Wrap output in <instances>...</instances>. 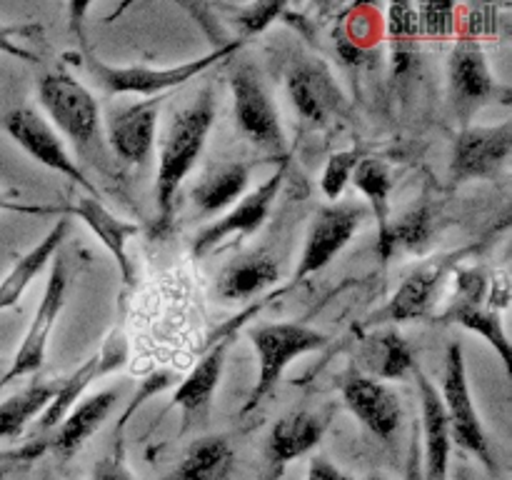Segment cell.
Instances as JSON below:
<instances>
[{"label": "cell", "mask_w": 512, "mask_h": 480, "mask_svg": "<svg viewBox=\"0 0 512 480\" xmlns=\"http://www.w3.org/2000/svg\"><path fill=\"white\" fill-rule=\"evenodd\" d=\"M213 125V90L205 88L198 100L180 110L165 128L163 140H160L158 173H155V233L158 235L170 228L180 185L203 155Z\"/></svg>", "instance_id": "obj_1"}, {"label": "cell", "mask_w": 512, "mask_h": 480, "mask_svg": "<svg viewBox=\"0 0 512 480\" xmlns=\"http://www.w3.org/2000/svg\"><path fill=\"white\" fill-rule=\"evenodd\" d=\"M245 45V40H225V43L215 45L205 55L195 60H185V63L170 65V68H153V65H110L100 60L98 55L83 45L80 53V63L90 73V78L110 95H143V98H158L165 90H173L185 85L188 80L198 78L208 68H213L220 60H228L238 53Z\"/></svg>", "instance_id": "obj_2"}, {"label": "cell", "mask_w": 512, "mask_h": 480, "mask_svg": "<svg viewBox=\"0 0 512 480\" xmlns=\"http://www.w3.org/2000/svg\"><path fill=\"white\" fill-rule=\"evenodd\" d=\"M38 100L58 133L73 143L78 155L103 153V135H100L98 100L80 80L65 70H50L38 80Z\"/></svg>", "instance_id": "obj_3"}, {"label": "cell", "mask_w": 512, "mask_h": 480, "mask_svg": "<svg viewBox=\"0 0 512 480\" xmlns=\"http://www.w3.org/2000/svg\"><path fill=\"white\" fill-rule=\"evenodd\" d=\"M248 338L253 343L255 355H258V380H255L253 390H250V398L245 400L243 415L253 413L273 393L290 363H295L300 355L328 348L330 343L328 335L305 323L255 325L248 333Z\"/></svg>", "instance_id": "obj_4"}, {"label": "cell", "mask_w": 512, "mask_h": 480, "mask_svg": "<svg viewBox=\"0 0 512 480\" xmlns=\"http://www.w3.org/2000/svg\"><path fill=\"white\" fill-rule=\"evenodd\" d=\"M493 273L488 268H458L455 273V293L448 308L438 315L440 323H453L470 333L480 335L503 360L505 370H512V350L508 330H505L500 310L488 305V290Z\"/></svg>", "instance_id": "obj_5"}, {"label": "cell", "mask_w": 512, "mask_h": 480, "mask_svg": "<svg viewBox=\"0 0 512 480\" xmlns=\"http://www.w3.org/2000/svg\"><path fill=\"white\" fill-rule=\"evenodd\" d=\"M443 408L450 420V433L453 440L463 450L480 460L490 473H498V460H495L493 448H490L488 433L483 428L478 408L473 403V390L468 380V365H465L463 345L453 343L445 353L443 368V388L438 390Z\"/></svg>", "instance_id": "obj_6"}, {"label": "cell", "mask_w": 512, "mask_h": 480, "mask_svg": "<svg viewBox=\"0 0 512 480\" xmlns=\"http://www.w3.org/2000/svg\"><path fill=\"white\" fill-rule=\"evenodd\" d=\"M230 90H233V115L240 135L250 140L255 148L288 160V143H285L278 105L270 98L260 75L248 65H240L230 75Z\"/></svg>", "instance_id": "obj_7"}, {"label": "cell", "mask_w": 512, "mask_h": 480, "mask_svg": "<svg viewBox=\"0 0 512 480\" xmlns=\"http://www.w3.org/2000/svg\"><path fill=\"white\" fill-rule=\"evenodd\" d=\"M5 133L13 138V143L18 148H23L35 163L45 165L53 173H60L63 178H68L70 183L78 185L85 195H93L100 198L98 188H95L93 180H88V175L80 170V165L75 163L73 155L65 148L63 138H60L58 130L48 123V118L38 113L30 105H18V108L8 110L0 120Z\"/></svg>", "instance_id": "obj_8"}, {"label": "cell", "mask_w": 512, "mask_h": 480, "mask_svg": "<svg viewBox=\"0 0 512 480\" xmlns=\"http://www.w3.org/2000/svg\"><path fill=\"white\" fill-rule=\"evenodd\" d=\"M70 288V273H68V260L63 255H55L53 268H50L48 283H45L43 298H40L38 310L33 315L28 333H25L23 343H20L18 353L13 355L10 368L0 375V390L10 385L13 380L25 378V375L38 373L43 365L45 353H48V340L53 333L55 323H58L60 310L65 308V298H68Z\"/></svg>", "instance_id": "obj_9"}, {"label": "cell", "mask_w": 512, "mask_h": 480, "mask_svg": "<svg viewBox=\"0 0 512 480\" xmlns=\"http://www.w3.org/2000/svg\"><path fill=\"white\" fill-rule=\"evenodd\" d=\"M363 218L365 210L353 203H333L320 208L308 225L303 253H300L298 268H295L293 280H290V288H295L303 280L313 278L315 273L328 268L343 253L345 245L355 238Z\"/></svg>", "instance_id": "obj_10"}, {"label": "cell", "mask_w": 512, "mask_h": 480, "mask_svg": "<svg viewBox=\"0 0 512 480\" xmlns=\"http://www.w3.org/2000/svg\"><path fill=\"white\" fill-rule=\"evenodd\" d=\"M285 173H288V160L278 163L273 175L265 178L255 190L245 193L228 213H223L218 220L205 225V228L195 235L193 248H190L193 258H203V255H208L210 250H215L220 243H225V240L230 238H248V235L258 233L265 225V220H268L275 200H278Z\"/></svg>", "instance_id": "obj_11"}, {"label": "cell", "mask_w": 512, "mask_h": 480, "mask_svg": "<svg viewBox=\"0 0 512 480\" xmlns=\"http://www.w3.org/2000/svg\"><path fill=\"white\" fill-rule=\"evenodd\" d=\"M512 120L498 125H465L453 145L450 173L455 183L498 178L510 163Z\"/></svg>", "instance_id": "obj_12"}, {"label": "cell", "mask_w": 512, "mask_h": 480, "mask_svg": "<svg viewBox=\"0 0 512 480\" xmlns=\"http://www.w3.org/2000/svg\"><path fill=\"white\" fill-rule=\"evenodd\" d=\"M448 83H450V103L453 113L458 115L460 123L470 125V118L483 108L488 100L498 93L508 95V90H500L493 70H490L488 58L473 35H463L455 43L453 53L448 60Z\"/></svg>", "instance_id": "obj_13"}, {"label": "cell", "mask_w": 512, "mask_h": 480, "mask_svg": "<svg viewBox=\"0 0 512 480\" xmlns=\"http://www.w3.org/2000/svg\"><path fill=\"white\" fill-rule=\"evenodd\" d=\"M250 315H253V310L238 315L233 323L220 328L218 333H215V340H210V345L205 348L198 365H195V368L180 380L178 388H175L170 408L175 405V408L183 410V433L190 428V423H193L203 410H208L210 400H213L215 390H218L220 385V378H223L225 360H228L230 345L235 343V333H238V328L245 323V318H250Z\"/></svg>", "instance_id": "obj_14"}, {"label": "cell", "mask_w": 512, "mask_h": 480, "mask_svg": "<svg viewBox=\"0 0 512 480\" xmlns=\"http://www.w3.org/2000/svg\"><path fill=\"white\" fill-rule=\"evenodd\" d=\"M125 360H128V338H125V333L120 328L110 330V333L105 335L103 345L98 348V353L90 355L73 375L60 380L58 393H55V398L50 400L48 408H45L38 418L40 433L53 430L55 425H58L60 420L85 398V393H88V388L95 380L105 378V375H110L113 370L123 368Z\"/></svg>", "instance_id": "obj_15"}, {"label": "cell", "mask_w": 512, "mask_h": 480, "mask_svg": "<svg viewBox=\"0 0 512 480\" xmlns=\"http://www.w3.org/2000/svg\"><path fill=\"white\" fill-rule=\"evenodd\" d=\"M340 393L350 413L385 445L395 443L403 425V405L388 383L368 378L358 368H350L340 378Z\"/></svg>", "instance_id": "obj_16"}, {"label": "cell", "mask_w": 512, "mask_h": 480, "mask_svg": "<svg viewBox=\"0 0 512 480\" xmlns=\"http://www.w3.org/2000/svg\"><path fill=\"white\" fill-rule=\"evenodd\" d=\"M463 253L443 255V258H433L428 263L418 265L408 278L400 283L393 298L383 305V308L373 310L368 318L360 323V328H393V323H405V320L423 318L430 310L435 298V290L440 288V280L448 275L455 260Z\"/></svg>", "instance_id": "obj_17"}, {"label": "cell", "mask_w": 512, "mask_h": 480, "mask_svg": "<svg viewBox=\"0 0 512 480\" xmlns=\"http://www.w3.org/2000/svg\"><path fill=\"white\" fill-rule=\"evenodd\" d=\"M290 103L310 125H325L345 110V95L328 65L318 58H298L288 70Z\"/></svg>", "instance_id": "obj_18"}, {"label": "cell", "mask_w": 512, "mask_h": 480, "mask_svg": "<svg viewBox=\"0 0 512 480\" xmlns=\"http://www.w3.org/2000/svg\"><path fill=\"white\" fill-rule=\"evenodd\" d=\"M415 383L420 395V463H423L425 480H448L450 475V453H453V433H450V420L443 408L438 388L428 375L415 365Z\"/></svg>", "instance_id": "obj_19"}, {"label": "cell", "mask_w": 512, "mask_h": 480, "mask_svg": "<svg viewBox=\"0 0 512 480\" xmlns=\"http://www.w3.org/2000/svg\"><path fill=\"white\" fill-rule=\"evenodd\" d=\"M328 423V413L298 410V413L283 415L273 425L268 438V478L278 480L290 463L318 448Z\"/></svg>", "instance_id": "obj_20"}, {"label": "cell", "mask_w": 512, "mask_h": 480, "mask_svg": "<svg viewBox=\"0 0 512 480\" xmlns=\"http://www.w3.org/2000/svg\"><path fill=\"white\" fill-rule=\"evenodd\" d=\"M68 215L83 220L90 228V233L103 243V248L113 255L115 265L120 270V278L125 285H133L135 280V268L133 260L128 255V243L135 233H138V225L130 223V220L118 218L113 210H108L103 205V198H93V195H78L73 205H68Z\"/></svg>", "instance_id": "obj_21"}, {"label": "cell", "mask_w": 512, "mask_h": 480, "mask_svg": "<svg viewBox=\"0 0 512 480\" xmlns=\"http://www.w3.org/2000/svg\"><path fill=\"white\" fill-rule=\"evenodd\" d=\"M160 103H163L160 98H148L110 115L108 143L120 160L133 165L148 160L150 150H153L155 130H158Z\"/></svg>", "instance_id": "obj_22"}, {"label": "cell", "mask_w": 512, "mask_h": 480, "mask_svg": "<svg viewBox=\"0 0 512 480\" xmlns=\"http://www.w3.org/2000/svg\"><path fill=\"white\" fill-rule=\"evenodd\" d=\"M120 398V388L100 390L95 395H85L58 425H55L53 438L45 440V448L53 450L60 460H68L93 438L100 425L113 413L115 400Z\"/></svg>", "instance_id": "obj_23"}, {"label": "cell", "mask_w": 512, "mask_h": 480, "mask_svg": "<svg viewBox=\"0 0 512 480\" xmlns=\"http://www.w3.org/2000/svg\"><path fill=\"white\" fill-rule=\"evenodd\" d=\"M70 233V220L68 215L58 218L53 223V228L43 235V240L33 245L28 253L20 255L13 263V268L3 275L0 280V313L15 308L20 303V298L25 295V290L30 288L35 278L53 263L55 255L60 253V245L65 243Z\"/></svg>", "instance_id": "obj_24"}, {"label": "cell", "mask_w": 512, "mask_h": 480, "mask_svg": "<svg viewBox=\"0 0 512 480\" xmlns=\"http://www.w3.org/2000/svg\"><path fill=\"white\" fill-rule=\"evenodd\" d=\"M360 373L368 378L380 380H400L408 373H413L415 353L408 345V340L395 328H378L360 340L358 348Z\"/></svg>", "instance_id": "obj_25"}, {"label": "cell", "mask_w": 512, "mask_h": 480, "mask_svg": "<svg viewBox=\"0 0 512 480\" xmlns=\"http://www.w3.org/2000/svg\"><path fill=\"white\" fill-rule=\"evenodd\" d=\"M250 173H253V168L248 163H238V160L215 163L190 190L193 205L203 215L223 213V210L233 208L248 193Z\"/></svg>", "instance_id": "obj_26"}, {"label": "cell", "mask_w": 512, "mask_h": 480, "mask_svg": "<svg viewBox=\"0 0 512 480\" xmlns=\"http://www.w3.org/2000/svg\"><path fill=\"white\" fill-rule=\"evenodd\" d=\"M278 280V263H275L270 255L255 253L233 260V263L220 273L215 290H218V295L223 300H248L260 295L265 288L278 283Z\"/></svg>", "instance_id": "obj_27"}, {"label": "cell", "mask_w": 512, "mask_h": 480, "mask_svg": "<svg viewBox=\"0 0 512 480\" xmlns=\"http://www.w3.org/2000/svg\"><path fill=\"white\" fill-rule=\"evenodd\" d=\"M233 468V448L228 440L200 438L183 453L180 463L163 480H228Z\"/></svg>", "instance_id": "obj_28"}, {"label": "cell", "mask_w": 512, "mask_h": 480, "mask_svg": "<svg viewBox=\"0 0 512 480\" xmlns=\"http://www.w3.org/2000/svg\"><path fill=\"white\" fill-rule=\"evenodd\" d=\"M60 383L33 380L18 393L8 395L0 403V440H18L33 418H40L50 400L58 393Z\"/></svg>", "instance_id": "obj_29"}, {"label": "cell", "mask_w": 512, "mask_h": 480, "mask_svg": "<svg viewBox=\"0 0 512 480\" xmlns=\"http://www.w3.org/2000/svg\"><path fill=\"white\" fill-rule=\"evenodd\" d=\"M350 180H353L355 188L368 198L370 208H373L375 225H378V245H375V248L380 250L385 245V238H388L390 223H393V210H390L393 175H390V168L383 160L368 158V155H365Z\"/></svg>", "instance_id": "obj_30"}, {"label": "cell", "mask_w": 512, "mask_h": 480, "mask_svg": "<svg viewBox=\"0 0 512 480\" xmlns=\"http://www.w3.org/2000/svg\"><path fill=\"white\" fill-rule=\"evenodd\" d=\"M430 233H433V225H430V208L428 205H418L410 213H405L400 220H393L388 230V238L385 245L378 250V255L383 260L393 258L398 250H413L420 253L423 248H428Z\"/></svg>", "instance_id": "obj_31"}, {"label": "cell", "mask_w": 512, "mask_h": 480, "mask_svg": "<svg viewBox=\"0 0 512 480\" xmlns=\"http://www.w3.org/2000/svg\"><path fill=\"white\" fill-rule=\"evenodd\" d=\"M363 150L360 148H348L340 150V153H333L325 163L323 178H320V188H323V195L328 200H338L340 195L348 188L350 178H353L355 168L363 160Z\"/></svg>", "instance_id": "obj_32"}, {"label": "cell", "mask_w": 512, "mask_h": 480, "mask_svg": "<svg viewBox=\"0 0 512 480\" xmlns=\"http://www.w3.org/2000/svg\"><path fill=\"white\" fill-rule=\"evenodd\" d=\"M43 38L40 23H3L0 20V53L23 63H38V55L28 48V40Z\"/></svg>", "instance_id": "obj_33"}, {"label": "cell", "mask_w": 512, "mask_h": 480, "mask_svg": "<svg viewBox=\"0 0 512 480\" xmlns=\"http://www.w3.org/2000/svg\"><path fill=\"white\" fill-rule=\"evenodd\" d=\"M233 13L235 25L240 28V40H248L250 35H258L278 18L280 13H285L283 3H255V5H243V8H225Z\"/></svg>", "instance_id": "obj_34"}, {"label": "cell", "mask_w": 512, "mask_h": 480, "mask_svg": "<svg viewBox=\"0 0 512 480\" xmlns=\"http://www.w3.org/2000/svg\"><path fill=\"white\" fill-rule=\"evenodd\" d=\"M175 380H178L175 370H155V373H150L148 378H145L143 383H140L138 393H135L133 398H130L128 408L123 410V415H120L118 423H115V438H118V435H123L125 425H128V420H130V415H133L135 410H138L140 405L145 403V400L153 398V395H158V393H163V390L170 388V385H173Z\"/></svg>", "instance_id": "obj_35"}, {"label": "cell", "mask_w": 512, "mask_h": 480, "mask_svg": "<svg viewBox=\"0 0 512 480\" xmlns=\"http://www.w3.org/2000/svg\"><path fill=\"white\" fill-rule=\"evenodd\" d=\"M88 480H135L133 470L128 465V455H125L123 435L115 438L113 448L108 450V455H103L98 460V465H95Z\"/></svg>", "instance_id": "obj_36"}, {"label": "cell", "mask_w": 512, "mask_h": 480, "mask_svg": "<svg viewBox=\"0 0 512 480\" xmlns=\"http://www.w3.org/2000/svg\"><path fill=\"white\" fill-rule=\"evenodd\" d=\"M415 18L425 33L448 35L453 30V5H420L415 10Z\"/></svg>", "instance_id": "obj_37"}, {"label": "cell", "mask_w": 512, "mask_h": 480, "mask_svg": "<svg viewBox=\"0 0 512 480\" xmlns=\"http://www.w3.org/2000/svg\"><path fill=\"white\" fill-rule=\"evenodd\" d=\"M0 213H15V215H38V218H63L68 215V205H38V203H23V200L13 198V195L0 190Z\"/></svg>", "instance_id": "obj_38"}, {"label": "cell", "mask_w": 512, "mask_h": 480, "mask_svg": "<svg viewBox=\"0 0 512 480\" xmlns=\"http://www.w3.org/2000/svg\"><path fill=\"white\" fill-rule=\"evenodd\" d=\"M45 450H48L45 448V440H30V443H25L23 448L10 450V453H0V480H5V475H8L13 468H18V465H28L30 460L43 455Z\"/></svg>", "instance_id": "obj_39"}, {"label": "cell", "mask_w": 512, "mask_h": 480, "mask_svg": "<svg viewBox=\"0 0 512 480\" xmlns=\"http://www.w3.org/2000/svg\"><path fill=\"white\" fill-rule=\"evenodd\" d=\"M305 480H353V478H350L348 473H343V470H340L335 463H330L328 458H323V455H315V458L310 460Z\"/></svg>", "instance_id": "obj_40"}, {"label": "cell", "mask_w": 512, "mask_h": 480, "mask_svg": "<svg viewBox=\"0 0 512 480\" xmlns=\"http://www.w3.org/2000/svg\"><path fill=\"white\" fill-rule=\"evenodd\" d=\"M405 480H425V475H423V463H420L418 425H413V435H410L408 460H405Z\"/></svg>", "instance_id": "obj_41"}, {"label": "cell", "mask_w": 512, "mask_h": 480, "mask_svg": "<svg viewBox=\"0 0 512 480\" xmlns=\"http://www.w3.org/2000/svg\"><path fill=\"white\" fill-rule=\"evenodd\" d=\"M455 480H475L473 473H470V468L465 463H460L458 468H455Z\"/></svg>", "instance_id": "obj_42"}, {"label": "cell", "mask_w": 512, "mask_h": 480, "mask_svg": "<svg viewBox=\"0 0 512 480\" xmlns=\"http://www.w3.org/2000/svg\"><path fill=\"white\" fill-rule=\"evenodd\" d=\"M363 480H388V478H385V475H368V478Z\"/></svg>", "instance_id": "obj_43"}, {"label": "cell", "mask_w": 512, "mask_h": 480, "mask_svg": "<svg viewBox=\"0 0 512 480\" xmlns=\"http://www.w3.org/2000/svg\"><path fill=\"white\" fill-rule=\"evenodd\" d=\"M43 480H53V478H43Z\"/></svg>", "instance_id": "obj_44"}]
</instances>
